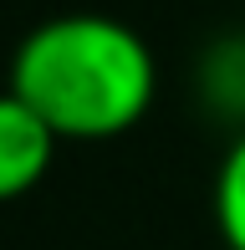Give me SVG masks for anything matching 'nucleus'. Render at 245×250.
<instances>
[{"instance_id": "obj_1", "label": "nucleus", "mask_w": 245, "mask_h": 250, "mask_svg": "<svg viewBox=\"0 0 245 250\" xmlns=\"http://www.w3.org/2000/svg\"><path fill=\"white\" fill-rule=\"evenodd\" d=\"M153 51L113 16H57L20 41L10 92L57 138H113L153 102Z\"/></svg>"}, {"instance_id": "obj_2", "label": "nucleus", "mask_w": 245, "mask_h": 250, "mask_svg": "<svg viewBox=\"0 0 245 250\" xmlns=\"http://www.w3.org/2000/svg\"><path fill=\"white\" fill-rule=\"evenodd\" d=\"M57 133L16 92H0V199H16L46 174Z\"/></svg>"}, {"instance_id": "obj_3", "label": "nucleus", "mask_w": 245, "mask_h": 250, "mask_svg": "<svg viewBox=\"0 0 245 250\" xmlns=\"http://www.w3.org/2000/svg\"><path fill=\"white\" fill-rule=\"evenodd\" d=\"M215 220L230 250H245V138H235V148L225 153L215 179Z\"/></svg>"}]
</instances>
